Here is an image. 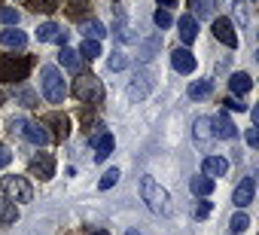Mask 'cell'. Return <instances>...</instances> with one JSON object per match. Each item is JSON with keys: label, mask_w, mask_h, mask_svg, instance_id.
I'll use <instances>...</instances> for the list:
<instances>
[{"label": "cell", "mask_w": 259, "mask_h": 235, "mask_svg": "<svg viewBox=\"0 0 259 235\" xmlns=\"http://www.w3.org/2000/svg\"><path fill=\"white\" fill-rule=\"evenodd\" d=\"M189 189H192L195 195H201V199H210V195H213V177L198 174V177H192V180H189Z\"/></svg>", "instance_id": "cell-19"}, {"label": "cell", "mask_w": 259, "mask_h": 235, "mask_svg": "<svg viewBox=\"0 0 259 235\" xmlns=\"http://www.w3.org/2000/svg\"><path fill=\"white\" fill-rule=\"evenodd\" d=\"M34 61L28 55H0V80L4 83H22L28 80Z\"/></svg>", "instance_id": "cell-2"}, {"label": "cell", "mask_w": 259, "mask_h": 235, "mask_svg": "<svg viewBox=\"0 0 259 235\" xmlns=\"http://www.w3.org/2000/svg\"><path fill=\"white\" fill-rule=\"evenodd\" d=\"M213 37H217L223 46L238 49V34H235V25H232L229 19H217V22H213Z\"/></svg>", "instance_id": "cell-8"}, {"label": "cell", "mask_w": 259, "mask_h": 235, "mask_svg": "<svg viewBox=\"0 0 259 235\" xmlns=\"http://www.w3.org/2000/svg\"><path fill=\"white\" fill-rule=\"evenodd\" d=\"M98 55H101V43L92 40V37H85L82 46H79V58H89V61H92V58H98Z\"/></svg>", "instance_id": "cell-26"}, {"label": "cell", "mask_w": 259, "mask_h": 235, "mask_svg": "<svg viewBox=\"0 0 259 235\" xmlns=\"http://www.w3.org/2000/svg\"><path fill=\"white\" fill-rule=\"evenodd\" d=\"M64 10H67V16H70V19H76V22L92 16V7H89V0H67V7H64Z\"/></svg>", "instance_id": "cell-21"}, {"label": "cell", "mask_w": 259, "mask_h": 235, "mask_svg": "<svg viewBox=\"0 0 259 235\" xmlns=\"http://www.w3.org/2000/svg\"><path fill=\"white\" fill-rule=\"evenodd\" d=\"M16 220H19V208H16V202L0 199V223L10 226V223H16Z\"/></svg>", "instance_id": "cell-24"}, {"label": "cell", "mask_w": 259, "mask_h": 235, "mask_svg": "<svg viewBox=\"0 0 259 235\" xmlns=\"http://www.w3.org/2000/svg\"><path fill=\"white\" fill-rule=\"evenodd\" d=\"M28 171H31L34 177H40V180H49V177L55 174V159H52L49 153H37V156L31 159Z\"/></svg>", "instance_id": "cell-6"}, {"label": "cell", "mask_w": 259, "mask_h": 235, "mask_svg": "<svg viewBox=\"0 0 259 235\" xmlns=\"http://www.w3.org/2000/svg\"><path fill=\"white\" fill-rule=\"evenodd\" d=\"M40 123H43V126H52L58 141H64V138L70 135V120H67V116H61V113H49V116H43Z\"/></svg>", "instance_id": "cell-13"}, {"label": "cell", "mask_w": 259, "mask_h": 235, "mask_svg": "<svg viewBox=\"0 0 259 235\" xmlns=\"http://www.w3.org/2000/svg\"><path fill=\"white\" fill-rule=\"evenodd\" d=\"M210 129H213V138H223V141H232L238 135V129L232 126V120L226 113H217L213 120H210Z\"/></svg>", "instance_id": "cell-9"}, {"label": "cell", "mask_w": 259, "mask_h": 235, "mask_svg": "<svg viewBox=\"0 0 259 235\" xmlns=\"http://www.w3.org/2000/svg\"><path fill=\"white\" fill-rule=\"evenodd\" d=\"M37 40L40 43H61V46H67V31L61 25H55V22H46V25L37 28Z\"/></svg>", "instance_id": "cell-7"}, {"label": "cell", "mask_w": 259, "mask_h": 235, "mask_svg": "<svg viewBox=\"0 0 259 235\" xmlns=\"http://www.w3.org/2000/svg\"><path fill=\"white\" fill-rule=\"evenodd\" d=\"M195 141H198L201 147H207V144L213 141V132H210V120H207V116L195 120Z\"/></svg>", "instance_id": "cell-23"}, {"label": "cell", "mask_w": 259, "mask_h": 235, "mask_svg": "<svg viewBox=\"0 0 259 235\" xmlns=\"http://www.w3.org/2000/svg\"><path fill=\"white\" fill-rule=\"evenodd\" d=\"M0 186H4V195H7L10 202H31V199H34V189H31L28 177L7 174L4 180H0Z\"/></svg>", "instance_id": "cell-5"}, {"label": "cell", "mask_w": 259, "mask_h": 235, "mask_svg": "<svg viewBox=\"0 0 259 235\" xmlns=\"http://www.w3.org/2000/svg\"><path fill=\"white\" fill-rule=\"evenodd\" d=\"M116 180H119V168H110V171H104V177H101V189H110V186H116Z\"/></svg>", "instance_id": "cell-34"}, {"label": "cell", "mask_w": 259, "mask_h": 235, "mask_svg": "<svg viewBox=\"0 0 259 235\" xmlns=\"http://www.w3.org/2000/svg\"><path fill=\"white\" fill-rule=\"evenodd\" d=\"M22 129H25V120H22V116H13V120H10V132H13V135L19 132V135H22Z\"/></svg>", "instance_id": "cell-37"}, {"label": "cell", "mask_w": 259, "mask_h": 235, "mask_svg": "<svg viewBox=\"0 0 259 235\" xmlns=\"http://www.w3.org/2000/svg\"><path fill=\"white\" fill-rule=\"evenodd\" d=\"M82 34H85V37H92V40H101V37H107V28H104L98 19H89V22H85V28H82Z\"/></svg>", "instance_id": "cell-28"}, {"label": "cell", "mask_w": 259, "mask_h": 235, "mask_svg": "<svg viewBox=\"0 0 259 235\" xmlns=\"http://www.w3.org/2000/svg\"><path fill=\"white\" fill-rule=\"evenodd\" d=\"M92 235H110V232H107V229H95Z\"/></svg>", "instance_id": "cell-42"}, {"label": "cell", "mask_w": 259, "mask_h": 235, "mask_svg": "<svg viewBox=\"0 0 259 235\" xmlns=\"http://www.w3.org/2000/svg\"><path fill=\"white\" fill-rule=\"evenodd\" d=\"M153 22H156V25H159L162 31L174 25V19H171V13H168V10H156V16H153Z\"/></svg>", "instance_id": "cell-33"}, {"label": "cell", "mask_w": 259, "mask_h": 235, "mask_svg": "<svg viewBox=\"0 0 259 235\" xmlns=\"http://www.w3.org/2000/svg\"><path fill=\"white\" fill-rule=\"evenodd\" d=\"M229 171V162L223 159V156H207L204 162H201V174L204 177H223Z\"/></svg>", "instance_id": "cell-14"}, {"label": "cell", "mask_w": 259, "mask_h": 235, "mask_svg": "<svg viewBox=\"0 0 259 235\" xmlns=\"http://www.w3.org/2000/svg\"><path fill=\"white\" fill-rule=\"evenodd\" d=\"M150 76H138L132 86H128V95H132V98H147L150 95V83H147Z\"/></svg>", "instance_id": "cell-27"}, {"label": "cell", "mask_w": 259, "mask_h": 235, "mask_svg": "<svg viewBox=\"0 0 259 235\" xmlns=\"http://www.w3.org/2000/svg\"><path fill=\"white\" fill-rule=\"evenodd\" d=\"M40 89H43L46 101H52V104H61V101L67 98L64 76H61V73H58V67H52V64H46V67L40 70Z\"/></svg>", "instance_id": "cell-3"}, {"label": "cell", "mask_w": 259, "mask_h": 235, "mask_svg": "<svg viewBox=\"0 0 259 235\" xmlns=\"http://www.w3.org/2000/svg\"><path fill=\"white\" fill-rule=\"evenodd\" d=\"M31 10L34 13H52V10H58V0H31Z\"/></svg>", "instance_id": "cell-32"}, {"label": "cell", "mask_w": 259, "mask_h": 235, "mask_svg": "<svg viewBox=\"0 0 259 235\" xmlns=\"http://www.w3.org/2000/svg\"><path fill=\"white\" fill-rule=\"evenodd\" d=\"M19 101H22L25 107H37V95H34L31 89H19Z\"/></svg>", "instance_id": "cell-35"}, {"label": "cell", "mask_w": 259, "mask_h": 235, "mask_svg": "<svg viewBox=\"0 0 259 235\" xmlns=\"http://www.w3.org/2000/svg\"><path fill=\"white\" fill-rule=\"evenodd\" d=\"M141 195H144V202L153 214H159V217L171 214V199L153 177H141Z\"/></svg>", "instance_id": "cell-1"}, {"label": "cell", "mask_w": 259, "mask_h": 235, "mask_svg": "<svg viewBox=\"0 0 259 235\" xmlns=\"http://www.w3.org/2000/svg\"><path fill=\"white\" fill-rule=\"evenodd\" d=\"M192 217H195V220H204V217H210V202H204V199L198 195V202L192 205Z\"/></svg>", "instance_id": "cell-31"}, {"label": "cell", "mask_w": 259, "mask_h": 235, "mask_svg": "<svg viewBox=\"0 0 259 235\" xmlns=\"http://www.w3.org/2000/svg\"><path fill=\"white\" fill-rule=\"evenodd\" d=\"M247 144L250 147H259V132L256 129H247Z\"/></svg>", "instance_id": "cell-40"}, {"label": "cell", "mask_w": 259, "mask_h": 235, "mask_svg": "<svg viewBox=\"0 0 259 235\" xmlns=\"http://www.w3.org/2000/svg\"><path fill=\"white\" fill-rule=\"evenodd\" d=\"M177 28H180V40H183L186 46H189V43L198 37V22H195L192 16H183V19L177 22Z\"/></svg>", "instance_id": "cell-16"}, {"label": "cell", "mask_w": 259, "mask_h": 235, "mask_svg": "<svg viewBox=\"0 0 259 235\" xmlns=\"http://www.w3.org/2000/svg\"><path fill=\"white\" fill-rule=\"evenodd\" d=\"M0 43H4L7 49H25L28 37H25V31H19V28H7L4 34H0Z\"/></svg>", "instance_id": "cell-15"}, {"label": "cell", "mask_w": 259, "mask_h": 235, "mask_svg": "<svg viewBox=\"0 0 259 235\" xmlns=\"http://www.w3.org/2000/svg\"><path fill=\"white\" fill-rule=\"evenodd\" d=\"M159 7H162V10H168V7H177V0H159Z\"/></svg>", "instance_id": "cell-41"}, {"label": "cell", "mask_w": 259, "mask_h": 235, "mask_svg": "<svg viewBox=\"0 0 259 235\" xmlns=\"http://www.w3.org/2000/svg\"><path fill=\"white\" fill-rule=\"evenodd\" d=\"M253 192H256V180H253V177H244V180L235 186V195H232V202H235L238 208H247V205L253 202Z\"/></svg>", "instance_id": "cell-11"}, {"label": "cell", "mask_w": 259, "mask_h": 235, "mask_svg": "<svg viewBox=\"0 0 259 235\" xmlns=\"http://www.w3.org/2000/svg\"><path fill=\"white\" fill-rule=\"evenodd\" d=\"M213 95V80H195L189 86V98L192 101H201V98H210Z\"/></svg>", "instance_id": "cell-22"}, {"label": "cell", "mask_w": 259, "mask_h": 235, "mask_svg": "<svg viewBox=\"0 0 259 235\" xmlns=\"http://www.w3.org/2000/svg\"><path fill=\"white\" fill-rule=\"evenodd\" d=\"M10 162H13V153H10V150H7L4 144H0V168H7Z\"/></svg>", "instance_id": "cell-38"}, {"label": "cell", "mask_w": 259, "mask_h": 235, "mask_svg": "<svg viewBox=\"0 0 259 235\" xmlns=\"http://www.w3.org/2000/svg\"><path fill=\"white\" fill-rule=\"evenodd\" d=\"M250 89H253L250 73H232V76H229V92H232V95H247Z\"/></svg>", "instance_id": "cell-18"}, {"label": "cell", "mask_w": 259, "mask_h": 235, "mask_svg": "<svg viewBox=\"0 0 259 235\" xmlns=\"http://www.w3.org/2000/svg\"><path fill=\"white\" fill-rule=\"evenodd\" d=\"M0 22L10 25V28H19L22 16H19V10H13V7H4V10H0Z\"/></svg>", "instance_id": "cell-29"}, {"label": "cell", "mask_w": 259, "mask_h": 235, "mask_svg": "<svg viewBox=\"0 0 259 235\" xmlns=\"http://www.w3.org/2000/svg\"><path fill=\"white\" fill-rule=\"evenodd\" d=\"M189 7H192V19H210L213 13L210 0H189Z\"/></svg>", "instance_id": "cell-25"}, {"label": "cell", "mask_w": 259, "mask_h": 235, "mask_svg": "<svg viewBox=\"0 0 259 235\" xmlns=\"http://www.w3.org/2000/svg\"><path fill=\"white\" fill-rule=\"evenodd\" d=\"M92 144H95V159H107L116 147L113 135H98V138H92Z\"/></svg>", "instance_id": "cell-20"}, {"label": "cell", "mask_w": 259, "mask_h": 235, "mask_svg": "<svg viewBox=\"0 0 259 235\" xmlns=\"http://www.w3.org/2000/svg\"><path fill=\"white\" fill-rule=\"evenodd\" d=\"M125 235H141V232H138V229H128V232H125Z\"/></svg>", "instance_id": "cell-43"}, {"label": "cell", "mask_w": 259, "mask_h": 235, "mask_svg": "<svg viewBox=\"0 0 259 235\" xmlns=\"http://www.w3.org/2000/svg\"><path fill=\"white\" fill-rule=\"evenodd\" d=\"M22 135H25L31 144H37V147H46V144L52 141V135L46 132V126H43V123H25Z\"/></svg>", "instance_id": "cell-10"}, {"label": "cell", "mask_w": 259, "mask_h": 235, "mask_svg": "<svg viewBox=\"0 0 259 235\" xmlns=\"http://www.w3.org/2000/svg\"><path fill=\"white\" fill-rule=\"evenodd\" d=\"M73 95L82 101V104H101L104 101V86L95 73H79L76 83H73Z\"/></svg>", "instance_id": "cell-4"}, {"label": "cell", "mask_w": 259, "mask_h": 235, "mask_svg": "<svg viewBox=\"0 0 259 235\" xmlns=\"http://www.w3.org/2000/svg\"><path fill=\"white\" fill-rule=\"evenodd\" d=\"M226 110H235V113H244L247 110V104L238 98V95H232V98H226Z\"/></svg>", "instance_id": "cell-36"}, {"label": "cell", "mask_w": 259, "mask_h": 235, "mask_svg": "<svg viewBox=\"0 0 259 235\" xmlns=\"http://www.w3.org/2000/svg\"><path fill=\"white\" fill-rule=\"evenodd\" d=\"M0 107H4V92H0Z\"/></svg>", "instance_id": "cell-44"}, {"label": "cell", "mask_w": 259, "mask_h": 235, "mask_svg": "<svg viewBox=\"0 0 259 235\" xmlns=\"http://www.w3.org/2000/svg\"><path fill=\"white\" fill-rule=\"evenodd\" d=\"M58 61L70 70V73H79V67H82V58H79V52L76 49H67V46H61V52H58Z\"/></svg>", "instance_id": "cell-17"}, {"label": "cell", "mask_w": 259, "mask_h": 235, "mask_svg": "<svg viewBox=\"0 0 259 235\" xmlns=\"http://www.w3.org/2000/svg\"><path fill=\"white\" fill-rule=\"evenodd\" d=\"M107 67H110V70H122V67H125V58H122V55H113V58L107 61Z\"/></svg>", "instance_id": "cell-39"}, {"label": "cell", "mask_w": 259, "mask_h": 235, "mask_svg": "<svg viewBox=\"0 0 259 235\" xmlns=\"http://www.w3.org/2000/svg\"><path fill=\"white\" fill-rule=\"evenodd\" d=\"M171 64H174L177 73H192L195 70V55L189 49H174L171 52Z\"/></svg>", "instance_id": "cell-12"}, {"label": "cell", "mask_w": 259, "mask_h": 235, "mask_svg": "<svg viewBox=\"0 0 259 235\" xmlns=\"http://www.w3.org/2000/svg\"><path fill=\"white\" fill-rule=\"evenodd\" d=\"M229 226H232V235H241V232L250 226V217H247L244 211H238V214L232 217V223H229Z\"/></svg>", "instance_id": "cell-30"}]
</instances>
